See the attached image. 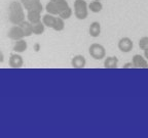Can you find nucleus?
<instances>
[{"label": "nucleus", "mask_w": 148, "mask_h": 138, "mask_svg": "<svg viewBox=\"0 0 148 138\" xmlns=\"http://www.w3.org/2000/svg\"><path fill=\"white\" fill-rule=\"evenodd\" d=\"M45 10L47 14H53V16H58L59 14V7L57 4V1H49L45 5Z\"/></svg>", "instance_id": "dca6fc26"}, {"label": "nucleus", "mask_w": 148, "mask_h": 138, "mask_svg": "<svg viewBox=\"0 0 148 138\" xmlns=\"http://www.w3.org/2000/svg\"><path fill=\"white\" fill-rule=\"evenodd\" d=\"M32 30L34 35H42L45 31V26L41 21L38 23L32 24Z\"/></svg>", "instance_id": "6ab92c4d"}, {"label": "nucleus", "mask_w": 148, "mask_h": 138, "mask_svg": "<svg viewBox=\"0 0 148 138\" xmlns=\"http://www.w3.org/2000/svg\"><path fill=\"white\" fill-rule=\"evenodd\" d=\"M101 24L99 22H92L90 25V27H88V34L92 38H98L101 35Z\"/></svg>", "instance_id": "9d476101"}, {"label": "nucleus", "mask_w": 148, "mask_h": 138, "mask_svg": "<svg viewBox=\"0 0 148 138\" xmlns=\"http://www.w3.org/2000/svg\"><path fill=\"white\" fill-rule=\"evenodd\" d=\"M4 53L2 52V50L0 49V64H3L4 62Z\"/></svg>", "instance_id": "5701e85b"}, {"label": "nucleus", "mask_w": 148, "mask_h": 138, "mask_svg": "<svg viewBox=\"0 0 148 138\" xmlns=\"http://www.w3.org/2000/svg\"><path fill=\"white\" fill-rule=\"evenodd\" d=\"M28 49V43L25 39H20V40H16V43L14 45V48L12 50L16 53H23L25 52L26 50Z\"/></svg>", "instance_id": "ddd939ff"}, {"label": "nucleus", "mask_w": 148, "mask_h": 138, "mask_svg": "<svg viewBox=\"0 0 148 138\" xmlns=\"http://www.w3.org/2000/svg\"><path fill=\"white\" fill-rule=\"evenodd\" d=\"M49 1H57V0H49Z\"/></svg>", "instance_id": "393cba45"}, {"label": "nucleus", "mask_w": 148, "mask_h": 138, "mask_svg": "<svg viewBox=\"0 0 148 138\" xmlns=\"http://www.w3.org/2000/svg\"><path fill=\"white\" fill-rule=\"evenodd\" d=\"M143 51H144V57L148 60V48H146L145 50H143Z\"/></svg>", "instance_id": "b1692460"}, {"label": "nucleus", "mask_w": 148, "mask_h": 138, "mask_svg": "<svg viewBox=\"0 0 148 138\" xmlns=\"http://www.w3.org/2000/svg\"><path fill=\"white\" fill-rule=\"evenodd\" d=\"M118 62H119V60L116 56H107L104 58V68L107 70L117 69Z\"/></svg>", "instance_id": "9b49d317"}, {"label": "nucleus", "mask_w": 148, "mask_h": 138, "mask_svg": "<svg viewBox=\"0 0 148 138\" xmlns=\"http://www.w3.org/2000/svg\"><path fill=\"white\" fill-rule=\"evenodd\" d=\"M20 27L22 28V31L24 33V36L25 37H30L33 34L32 30V24L28 21H24L23 23L20 24Z\"/></svg>", "instance_id": "2eb2a0df"}, {"label": "nucleus", "mask_w": 148, "mask_h": 138, "mask_svg": "<svg viewBox=\"0 0 148 138\" xmlns=\"http://www.w3.org/2000/svg\"><path fill=\"white\" fill-rule=\"evenodd\" d=\"M138 45L141 50H145L146 48H148V36H143L142 38H140Z\"/></svg>", "instance_id": "412c9836"}, {"label": "nucleus", "mask_w": 148, "mask_h": 138, "mask_svg": "<svg viewBox=\"0 0 148 138\" xmlns=\"http://www.w3.org/2000/svg\"><path fill=\"white\" fill-rule=\"evenodd\" d=\"M132 62L136 69H148V60L144 57V55L135 54L132 58Z\"/></svg>", "instance_id": "6e6552de"}, {"label": "nucleus", "mask_w": 148, "mask_h": 138, "mask_svg": "<svg viewBox=\"0 0 148 138\" xmlns=\"http://www.w3.org/2000/svg\"><path fill=\"white\" fill-rule=\"evenodd\" d=\"M74 16L77 20L83 21L88 16V4L86 0L74 1Z\"/></svg>", "instance_id": "f03ea898"}, {"label": "nucleus", "mask_w": 148, "mask_h": 138, "mask_svg": "<svg viewBox=\"0 0 148 138\" xmlns=\"http://www.w3.org/2000/svg\"><path fill=\"white\" fill-rule=\"evenodd\" d=\"M7 37H8L9 39L14 40V41H16V40L25 38L23 31H22V28L20 27V25L12 26V27L9 29L8 32H7Z\"/></svg>", "instance_id": "0eeeda50"}, {"label": "nucleus", "mask_w": 148, "mask_h": 138, "mask_svg": "<svg viewBox=\"0 0 148 138\" xmlns=\"http://www.w3.org/2000/svg\"><path fill=\"white\" fill-rule=\"evenodd\" d=\"M88 53L90 57H92L96 60H104L106 57V49L102 44L100 43H92L88 47Z\"/></svg>", "instance_id": "7ed1b4c3"}, {"label": "nucleus", "mask_w": 148, "mask_h": 138, "mask_svg": "<svg viewBox=\"0 0 148 138\" xmlns=\"http://www.w3.org/2000/svg\"><path fill=\"white\" fill-rule=\"evenodd\" d=\"M123 69H131V68H134V64H133V62H127V64H123Z\"/></svg>", "instance_id": "4be33fe9"}, {"label": "nucleus", "mask_w": 148, "mask_h": 138, "mask_svg": "<svg viewBox=\"0 0 148 138\" xmlns=\"http://www.w3.org/2000/svg\"><path fill=\"white\" fill-rule=\"evenodd\" d=\"M21 3L27 12L38 10V12H42V10H43V6H42L40 0H21Z\"/></svg>", "instance_id": "39448f33"}, {"label": "nucleus", "mask_w": 148, "mask_h": 138, "mask_svg": "<svg viewBox=\"0 0 148 138\" xmlns=\"http://www.w3.org/2000/svg\"><path fill=\"white\" fill-rule=\"evenodd\" d=\"M117 47L119 49V51H121V52L129 53L134 48V42H133V40L130 37H123L118 41Z\"/></svg>", "instance_id": "20e7f679"}, {"label": "nucleus", "mask_w": 148, "mask_h": 138, "mask_svg": "<svg viewBox=\"0 0 148 138\" xmlns=\"http://www.w3.org/2000/svg\"><path fill=\"white\" fill-rule=\"evenodd\" d=\"M103 9V4L99 0H92V2L88 4V10H90L94 14H99Z\"/></svg>", "instance_id": "4468645a"}, {"label": "nucleus", "mask_w": 148, "mask_h": 138, "mask_svg": "<svg viewBox=\"0 0 148 138\" xmlns=\"http://www.w3.org/2000/svg\"><path fill=\"white\" fill-rule=\"evenodd\" d=\"M72 14H73V10H72L71 7L68 6V7H66L63 12H60L59 16H60V18H62L63 20H69V18L72 16Z\"/></svg>", "instance_id": "aec40b11"}, {"label": "nucleus", "mask_w": 148, "mask_h": 138, "mask_svg": "<svg viewBox=\"0 0 148 138\" xmlns=\"http://www.w3.org/2000/svg\"><path fill=\"white\" fill-rule=\"evenodd\" d=\"M56 16H53V14H46L42 16L41 18V22L44 24V26L47 28H53V23H55V20H56Z\"/></svg>", "instance_id": "a211bd4d"}, {"label": "nucleus", "mask_w": 148, "mask_h": 138, "mask_svg": "<svg viewBox=\"0 0 148 138\" xmlns=\"http://www.w3.org/2000/svg\"><path fill=\"white\" fill-rule=\"evenodd\" d=\"M8 64L12 69H21L24 66V58L20 53H12L9 55Z\"/></svg>", "instance_id": "423d86ee"}, {"label": "nucleus", "mask_w": 148, "mask_h": 138, "mask_svg": "<svg viewBox=\"0 0 148 138\" xmlns=\"http://www.w3.org/2000/svg\"><path fill=\"white\" fill-rule=\"evenodd\" d=\"M86 66V60L82 54L74 55L71 60V67L73 69H84Z\"/></svg>", "instance_id": "1a4fd4ad"}, {"label": "nucleus", "mask_w": 148, "mask_h": 138, "mask_svg": "<svg viewBox=\"0 0 148 138\" xmlns=\"http://www.w3.org/2000/svg\"><path fill=\"white\" fill-rule=\"evenodd\" d=\"M25 8L21 2L12 1L8 6V18L12 25H20L25 21Z\"/></svg>", "instance_id": "f257e3e1"}, {"label": "nucleus", "mask_w": 148, "mask_h": 138, "mask_svg": "<svg viewBox=\"0 0 148 138\" xmlns=\"http://www.w3.org/2000/svg\"><path fill=\"white\" fill-rule=\"evenodd\" d=\"M51 29H53V31H56V32H61V31H63L65 29V20H63L62 18L57 16Z\"/></svg>", "instance_id": "f3484780"}, {"label": "nucleus", "mask_w": 148, "mask_h": 138, "mask_svg": "<svg viewBox=\"0 0 148 138\" xmlns=\"http://www.w3.org/2000/svg\"><path fill=\"white\" fill-rule=\"evenodd\" d=\"M27 21L30 22L31 24L38 23V22L41 21V12H38V10H29L27 12Z\"/></svg>", "instance_id": "f8f14e48"}, {"label": "nucleus", "mask_w": 148, "mask_h": 138, "mask_svg": "<svg viewBox=\"0 0 148 138\" xmlns=\"http://www.w3.org/2000/svg\"><path fill=\"white\" fill-rule=\"evenodd\" d=\"M99 1H101V0H99Z\"/></svg>", "instance_id": "a878e982"}]
</instances>
